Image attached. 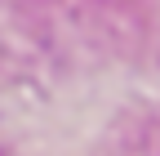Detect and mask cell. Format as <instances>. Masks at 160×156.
Listing matches in <instances>:
<instances>
[]
</instances>
